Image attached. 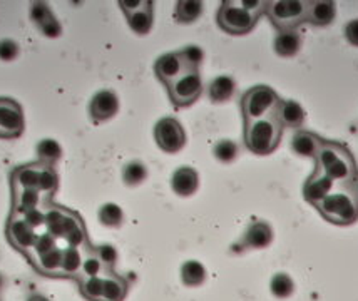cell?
I'll list each match as a JSON object with an SVG mask.
<instances>
[{
	"label": "cell",
	"mask_w": 358,
	"mask_h": 301,
	"mask_svg": "<svg viewBox=\"0 0 358 301\" xmlns=\"http://www.w3.org/2000/svg\"><path fill=\"white\" fill-rule=\"evenodd\" d=\"M46 228L49 235L54 237H64L68 246L79 248L88 244L86 228L82 217L77 213L61 208V206H50L46 211Z\"/></svg>",
	"instance_id": "obj_1"
},
{
	"label": "cell",
	"mask_w": 358,
	"mask_h": 301,
	"mask_svg": "<svg viewBox=\"0 0 358 301\" xmlns=\"http://www.w3.org/2000/svg\"><path fill=\"white\" fill-rule=\"evenodd\" d=\"M281 126L273 114L257 121L245 122V144L253 154L268 156L278 148L281 139Z\"/></svg>",
	"instance_id": "obj_2"
},
{
	"label": "cell",
	"mask_w": 358,
	"mask_h": 301,
	"mask_svg": "<svg viewBox=\"0 0 358 301\" xmlns=\"http://www.w3.org/2000/svg\"><path fill=\"white\" fill-rule=\"evenodd\" d=\"M317 209L326 221L333 224L347 226L358 220V200L350 194H328L317 204Z\"/></svg>",
	"instance_id": "obj_3"
},
{
	"label": "cell",
	"mask_w": 358,
	"mask_h": 301,
	"mask_svg": "<svg viewBox=\"0 0 358 301\" xmlns=\"http://www.w3.org/2000/svg\"><path fill=\"white\" fill-rule=\"evenodd\" d=\"M278 102H280V97L277 96V93L271 87H251L241 99V110L243 116H245V122L271 116L275 108L278 106Z\"/></svg>",
	"instance_id": "obj_4"
},
{
	"label": "cell",
	"mask_w": 358,
	"mask_h": 301,
	"mask_svg": "<svg viewBox=\"0 0 358 301\" xmlns=\"http://www.w3.org/2000/svg\"><path fill=\"white\" fill-rule=\"evenodd\" d=\"M308 2L300 0H277L268 2L266 14L280 30H295V27L306 21Z\"/></svg>",
	"instance_id": "obj_5"
},
{
	"label": "cell",
	"mask_w": 358,
	"mask_h": 301,
	"mask_svg": "<svg viewBox=\"0 0 358 301\" xmlns=\"http://www.w3.org/2000/svg\"><path fill=\"white\" fill-rule=\"evenodd\" d=\"M258 17L238 6V2H223L218 10V23L224 32L231 35H245L253 30Z\"/></svg>",
	"instance_id": "obj_6"
},
{
	"label": "cell",
	"mask_w": 358,
	"mask_h": 301,
	"mask_svg": "<svg viewBox=\"0 0 358 301\" xmlns=\"http://www.w3.org/2000/svg\"><path fill=\"white\" fill-rule=\"evenodd\" d=\"M169 97L176 108H188L195 104L203 93V81L199 72H186L168 86Z\"/></svg>",
	"instance_id": "obj_7"
},
{
	"label": "cell",
	"mask_w": 358,
	"mask_h": 301,
	"mask_svg": "<svg viewBox=\"0 0 358 301\" xmlns=\"http://www.w3.org/2000/svg\"><path fill=\"white\" fill-rule=\"evenodd\" d=\"M155 139L164 153L176 154L186 144V133L178 119L175 117H163L156 122L155 128Z\"/></svg>",
	"instance_id": "obj_8"
},
{
	"label": "cell",
	"mask_w": 358,
	"mask_h": 301,
	"mask_svg": "<svg viewBox=\"0 0 358 301\" xmlns=\"http://www.w3.org/2000/svg\"><path fill=\"white\" fill-rule=\"evenodd\" d=\"M26 128L23 110L17 101L0 97V139H17Z\"/></svg>",
	"instance_id": "obj_9"
},
{
	"label": "cell",
	"mask_w": 358,
	"mask_h": 301,
	"mask_svg": "<svg viewBox=\"0 0 358 301\" xmlns=\"http://www.w3.org/2000/svg\"><path fill=\"white\" fill-rule=\"evenodd\" d=\"M6 233H7V240H9L12 246L17 249V251L23 253V255H27V253L34 248L35 241H37V236H39L37 233H35V229H32L26 223L23 216L17 215V213H12L10 215Z\"/></svg>",
	"instance_id": "obj_10"
},
{
	"label": "cell",
	"mask_w": 358,
	"mask_h": 301,
	"mask_svg": "<svg viewBox=\"0 0 358 301\" xmlns=\"http://www.w3.org/2000/svg\"><path fill=\"white\" fill-rule=\"evenodd\" d=\"M119 110V97L116 96V93L112 90L104 89L99 90L92 99H90L89 104V114L92 117V121L96 122H106L109 119H112Z\"/></svg>",
	"instance_id": "obj_11"
},
{
	"label": "cell",
	"mask_w": 358,
	"mask_h": 301,
	"mask_svg": "<svg viewBox=\"0 0 358 301\" xmlns=\"http://www.w3.org/2000/svg\"><path fill=\"white\" fill-rule=\"evenodd\" d=\"M155 72L161 82L169 86L171 82H175L176 79H179L181 75L190 72L186 64H184L183 57L179 52H169L161 55L155 64Z\"/></svg>",
	"instance_id": "obj_12"
},
{
	"label": "cell",
	"mask_w": 358,
	"mask_h": 301,
	"mask_svg": "<svg viewBox=\"0 0 358 301\" xmlns=\"http://www.w3.org/2000/svg\"><path fill=\"white\" fill-rule=\"evenodd\" d=\"M30 19L37 26V29L41 30L46 37L56 39L61 35L62 27L57 22L56 15L52 14V10L49 9V6L44 2H34L32 9H30Z\"/></svg>",
	"instance_id": "obj_13"
},
{
	"label": "cell",
	"mask_w": 358,
	"mask_h": 301,
	"mask_svg": "<svg viewBox=\"0 0 358 301\" xmlns=\"http://www.w3.org/2000/svg\"><path fill=\"white\" fill-rule=\"evenodd\" d=\"M332 186V177L324 171H320V169H317V171L313 173V176H310L308 181L303 186V196H305V200L308 201V203L317 206L321 200H325V197L328 196Z\"/></svg>",
	"instance_id": "obj_14"
},
{
	"label": "cell",
	"mask_w": 358,
	"mask_h": 301,
	"mask_svg": "<svg viewBox=\"0 0 358 301\" xmlns=\"http://www.w3.org/2000/svg\"><path fill=\"white\" fill-rule=\"evenodd\" d=\"M273 116L281 128L298 129L305 122V109L297 101H291V99L290 101H281L280 99V102L273 110Z\"/></svg>",
	"instance_id": "obj_15"
},
{
	"label": "cell",
	"mask_w": 358,
	"mask_h": 301,
	"mask_svg": "<svg viewBox=\"0 0 358 301\" xmlns=\"http://www.w3.org/2000/svg\"><path fill=\"white\" fill-rule=\"evenodd\" d=\"M171 188L178 196L188 197L192 196L199 188V176L195 169L190 166H183V168L176 169L171 177Z\"/></svg>",
	"instance_id": "obj_16"
},
{
	"label": "cell",
	"mask_w": 358,
	"mask_h": 301,
	"mask_svg": "<svg viewBox=\"0 0 358 301\" xmlns=\"http://www.w3.org/2000/svg\"><path fill=\"white\" fill-rule=\"evenodd\" d=\"M271 241H273V229H271V226L265 223V221H255L246 229L241 244L250 249H263L268 248Z\"/></svg>",
	"instance_id": "obj_17"
},
{
	"label": "cell",
	"mask_w": 358,
	"mask_h": 301,
	"mask_svg": "<svg viewBox=\"0 0 358 301\" xmlns=\"http://www.w3.org/2000/svg\"><path fill=\"white\" fill-rule=\"evenodd\" d=\"M42 162L21 166L12 173V191L19 189H39V177H41Z\"/></svg>",
	"instance_id": "obj_18"
},
{
	"label": "cell",
	"mask_w": 358,
	"mask_h": 301,
	"mask_svg": "<svg viewBox=\"0 0 358 301\" xmlns=\"http://www.w3.org/2000/svg\"><path fill=\"white\" fill-rule=\"evenodd\" d=\"M328 174L333 181H353L355 174V161H353L352 154L348 153L347 148L340 153V156L337 157L332 164L324 171Z\"/></svg>",
	"instance_id": "obj_19"
},
{
	"label": "cell",
	"mask_w": 358,
	"mask_h": 301,
	"mask_svg": "<svg viewBox=\"0 0 358 301\" xmlns=\"http://www.w3.org/2000/svg\"><path fill=\"white\" fill-rule=\"evenodd\" d=\"M335 15H337L335 2H328V0L308 2L306 21L312 22L313 26H328V23L333 22Z\"/></svg>",
	"instance_id": "obj_20"
},
{
	"label": "cell",
	"mask_w": 358,
	"mask_h": 301,
	"mask_svg": "<svg viewBox=\"0 0 358 301\" xmlns=\"http://www.w3.org/2000/svg\"><path fill=\"white\" fill-rule=\"evenodd\" d=\"M321 139L306 130H298L291 139V149L295 154L303 157H317L318 149H320Z\"/></svg>",
	"instance_id": "obj_21"
},
{
	"label": "cell",
	"mask_w": 358,
	"mask_h": 301,
	"mask_svg": "<svg viewBox=\"0 0 358 301\" xmlns=\"http://www.w3.org/2000/svg\"><path fill=\"white\" fill-rule=\"evenodd\" d=\"M128 281L123 276L116 275L112 271H106L104 275V293L102 301H124L128 295Z\"/></svg>",
	"instance_id": "obj_22"
},
{
	"label": "cell",
	"mask_w": 358,
	"mask_h": 301,
	"mask_svg": "<svg viewBox=\"0 0 358 301\" xmlns=\"http://www.w3.org/2000/svg\"><path fill=\"white\" fill-rule=\"evenodd\" d=\"M236 90V84L230 75H218V77L211 81L210 87H208V96L216 104L219 102H226L233 97Z\"/></svg>",
	"instance_id": "obj_23"
},
{
	"label": "cell",
	"mask_w": 358,
	"mask_h": 301,
	"mask_svg": "<svg viewBox=\"0 0 358 301\" xmlns=\"http://www.w3.org/2000/svg\"><path fill=\"white\" fill-rule=\"evenodd\" d=\"M301 37L297 30H280L275 39V52L281 57H293L300 50Z\"/></svg>",
	"instance_id": "obj_24"
},
{
	"label": "cell",
	"mask_w": 358,
	"mask_h": 301,
	"mask_svg": "<svg viewBox=\"0 0 358 301\" xmlns=\"http://www.w3.org/2000/svg\"><path fill=\"white\" fill-rule=\"evenodd\" d=\"M37 261V269L42 275L47 276H59L61 275V266H62V249L61 248H52L50 251L44 253L42 256L35 258Z\"/></svg>",
	"instance_id": "obj_25"
},
{
	"label": "cell",
	"mask_w": 358,
	"mask_h": 301,
	"mask_svg": "<svg viewBox=\"0 0 358 301\" xmlns=\"http://www.w3.org/2000/svg\"><path fill=\"white\" fill-rule=\"evenodd\" d=\"M181 280L186 287L190 288H196V287H201L206 280V269L199 261L190 260L181 266Z\"/></svg>",
	"instance_id": "obj_26"
},
{
	"label": "cell",
	"mask_w": 358,
	"mask_h": 301,
	"mask_svg": "<svg viewBox=\"0 0 358 301\" xmlns=\"http://www.w3.org/2000/svg\"><path fill=\"white\" fill-rule=\"evenodd\" d=\"M203 14V2L196 0H181L176 3L175 17L181 23H192L198 21Z\"/></svg>",
	"instance_id": "obj_27"
},
{
	"label": "cell",
	"mask_w": 358,
	"mask_h": 301,
	"mask_svg": "<svg viewBox=\"0 0 358 301\" xmlns=\"http://www.w3.org/2000/svg\"><path fill=\"white\" fill-rule=\"evenodd\" d=\"M129 27L135 30L136 34L146 35L151 32L152 29V2L143 10H137L128 17Z\"/></svg>",
	"instance_id": "obj_28"
},
{
	"label": "cell",
	"mask_w": 358,
	"mask_h": 301,
	"mask_svg": "<svg viewBox=\"0 0 358 301\" xmlns=\"http://www.w3.org/2000/svg\"><path fill=\"white\" fill-rule=\"evenodd\" d=\"M82 266V256L79 248L68 246L62 249V266L61 275L62 276H79Z\"/></svg>",
	"instance_id": "obj_29"
},
{
	"label": "cell",
	"mask_w": 358,
	"mask_h": 301,
	"mask_svg": "<svg viewBox=\"0 0 358 301\" xmlns=\"http://www.w3.org/2000/svg\"><path fill=\"white\" fill-rule=\"evenodd\" d=\"M79 290L88 301H102L104 293V276H92V278H79Z\"/></svg>",
	"instance_id": "obj_30"
},
{
	"label": "cell",
	"mask_w": 358,
	"mask_h": 301,
	"mask_svg": "<svg viewBox=\"0 0 358 301\" xmlns=\"http://www.w3.org/2000/svg\"><path fill=\"white\" fill-rule=\"evenodd\" d=\"M37 156L39 162H42V164L54 166L62 157V148L57 141L42 139L37 144Z\"/></svg>",
	"instance_id": "obj_31"
},
{
	"label": "cell",
	"mask_w": 358,
	"mask_h": 301,
	"mask_svg": "<svg viewBox=\"0 0 358 301\" xmlns=\"http://www.w3.org/2000/svg\"><path fill=\"white\" fill-rule=\"evenodd\" d=\"M99 221L108 228H119L124 221L123 209L114 203H106L99 209Z\"/></svg>",
	"instance_id": "obj_32"
},
{
	"label": "cell",
	"mask_w": 358,
	"mask_h": 301,
	"mask_svg": "<svg viewBox=\"0 0 358 301\" xmlns=\"http://www.w3.org/2000/svg\"><path fill=\"white\" fill-rule=\"evenodd\" d=\"M148 177V169L141 161H131L124 166L123 179L128 186H139Z\"/></svg>",
	"instance_id": "obj_33"
},
{
	"label": "cell",
	"mask_w": 358,
	"mask_h": 301,
	"mask_svg": "<svg viewBox=\"0 0 358 301\" xmlns=\"http://www.w3.org/2000/svg\"><path fill=\"white\" fill-rule=\"evenodd\" d=\"M270 290L273 293V296H277V298L280 300L288 298V296L293 295V290H295L293 280H291L288 275H285V273H278V275H275L273 278H271Z\"/></svg>",
	"instance_id": "obj_34"
},
{
	"label": "cell",
	"mask_w": 358,
	"mask_h": 301,
	"mask_svg": "<svg viewBox=\"0 0 358 301\" xmlns=\"http://www.w3.org/2000/svg\"><path fill=\"white\" fill-rule=\"evenodd\" d=\"M102 269H106L102 266L99 256L96 255V251L92 249H88L86 256L82 258V266L81 273H79V278H92V276H101Z\"/></svg>",
	"instance_id": "obj_35"
},
{
	"label": "cell",
	"mask_w": 358,
	"mask_h": 301,
	"mask_svg": "<svg viewBox=\"0 0 358 301\" xmlns=\"http://www.w3.org/2000/svg\"><path fill=\"white\" fill-rule=\"evenodd\" d=\"M59 186V177L54 166L42 164L41 169V177H39V191L41 194H54L57 191Z\"/></svg>",
	"instance_id": "obj_36"
},
{
	"label": "cell",
	"mask_w": 358,
	"mask_h": 301,
	"mask_svg": "<svg viewBox=\"0 0 358 301\" xmlns=\"http://www.w3.org/2000/svg\"><path fill=\"white\" fill-rule=\"evenodd\" d=\"M213 154L219 162L228 164V162H233L236 157H238V146H236L233 141L223 139L215 146Z\"/></svg>",
	"instance_id": "obj_37"
},
{
	"label": "cell",
	"mask_w": 358,
	"mask_h": 301,
	"mask_svg": "<svg viewBox=\"0 0 358 301\" xmlns=\"http://www.w3.org/2000/svg\"><path fill=\"white\" fill-rule=\"evenodd\" d=\"M179 54H181V57H183L188 70H190V72H198L199 66H201V62L204 59L203 50L199 49L198 46H188V47H184L183 50H179Z\"/></svg>",
	"instance_id": "obj_38"
},
{
	"label": "cell",
	"mask_w": 358,
	"mask_h": 301,
	"mask_svg": "<svg viewBox=\"0 0 358 301\" xmlns=\"http://www.w3.org/2000/svg\"><path fill=\"white\" fill-rule=\"evenodd\" d=\"M96 255L99 256L102 266L106 268V271H111V269L116 266L117 261V251L116 248L111 246V244H101V246L94 248Z\"/></svg>",
	"instance_id": "obj_39"
},
{
	"label": "cell",
	"mask_w": 358,
	"mask_h": 301,
	"mask_svg": "<svg viewBox=\"0 0 358 301\" xmlns=\"http://www.w3.org/2000/svg\"><path fill=\"white\" fill-rule=\"evenodd\" d=\"M52 248H56V237L52 235H49V233H44V235H39L37 236V241H35L32 251H34V258H39V256H42L44 253L50 251Z\"/></svg>",
	"instance_id": "obj_40"
},
{
	"label": "cell",
	"mask_w": 358,
	"mask_h": 301,
	"mask_svg": "<svg viewBox=\"0 0 358 301\" xmlns=\"http://www.w3.org/2000/svg\"><path fill=\"white\" fill-rule=\"evenodd\" d=\"M19 55L17 42L10 41V39H3L0 41V61L10 62Z\"/></svg>",
	"instance_id": "obj_41"
},
{
	"label": "cell",
	"mask_w": 358,
	"mask_h": 301,
	"mask_svg": "<svg viewBox=\"0 0 358 301\" xmlns=\"http://www.w3.org/2000/svg\"><path fill=\"white\" fill-rule=\"evenodd\" d=\"M23 220H26V223L30 226L32 229H39L42 228V226H46V213L41 211L39 208H34V209H29V211L23 213Z\"/></svg>",
	"instance_id": "obj_42"
},
{
	"label": "cell",
	"mask_w": 358,
	"mask_h": 301,
	"mask_svg": "<svg viewBox=\"0 0 358 301\" xmlns=\"http://www.w3.org/2000/svg\"><path fill=\"white\" fill-rule=\"evenodd\" d=\"M149 3L151 2H146V0H123V2H119V6H121V9H123L124 14L129 17V15L135 14V12L146 9Z\"/></svg>",
	"instance_id": "obj_43"
},
{
	"label": "cell",
	"mask_w": 358,
	"mask_h": 301,
	"mask_svg": "<svg viewBox=\"0 0 358 301\" xmlns=\"http://www.w3.org/2000/svg\"><path fill=\"white\" fill-rule=\"evenodd\" d=\"M345 37L352 46L358 47V19L355 21H350L345 27Z\"/></svg>",
	"instance_id": "obj_44"
},
{
	"label": "cell",
	"mask_w": 358,
	"mask_h": 301,
	"mask_svg": "<svg viewBox=\"0 0 358 301\" xmlns=\"http://www.w3.org/2000/svg\"><path fill=\"white\" fill-rule=\"evenodd\" d=\"M27 301H50V300L46 298L44 295H32Z\"/></svg>",
	"instance_id": "obj_45"
},
{
	"label": "cell",
	"mask_w": 358,
	"mask_h": 301,
	"mask_svg": "<svg viewBox=\"0 0 358 301\" xmlns=\"http://www.w3.org/2000/svg\"><path fill=\"white\" fill-rule=\"evenodd\" d=\"M352 188H353V193H355V194H353V196H355V197H357V200H358V176H355V177H353V183H352Z\"/></svg>",
	"instance_id": "obj_46"
},
{
	"label": "cell",
	"mask_w": 358,
	"mask_h": 301,
	"mask_svg": "<svg viewBox=\"0 0 358 301\" xmlns=\"http://www.w3.org/2000/svg\"><path fill=\"white\" fill-rule=\"evenodd\" d=\"M3 287H6V276H3L2 273H0V291L3 290Z\"/></svg>",
	"instance_id": "obj_47"
},
{
	"label": "cell",
	"mask_w": 358,
	"mask_h": 301,
	"mask_svg": "<svg viewBox=\"0 0 358 301\" xmlns=\"http://www.w3.org/2000/svg\"><path fill=\"white\" fill-rule=\"evenodd\" d=\"M0 301H2V300H0Z\"/></svg>",
	"instance_id": "obj_48"
}]
</instances>
